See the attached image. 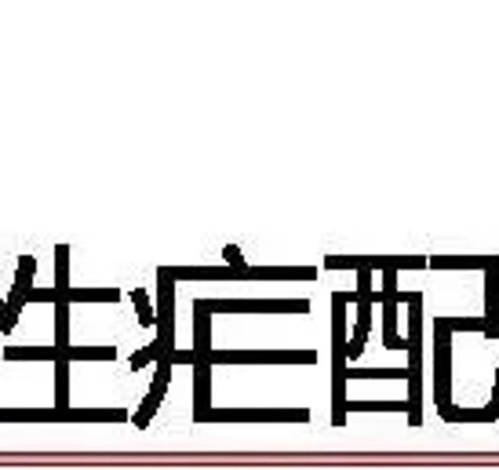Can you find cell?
Masks as SVG:
<instances>
[{
    "label": "cell",
    "instance_id": "obj_1",
    "mask_svg": "<svg viewBox=\"0 0 499 470\" xmlns=\"http://www.w3.org/2000/svg\"><path fill=\"white\" fill-rule=\"evenodd\" d=\"M408 303V423H423V401H420V332H423V296L408 291L401 296Z\"/></svg>",
    "mask_w": 499,
    "mask_h": 470
},
{
    "label": "cell",
    "instance_id": "obj_2",
    "mask_svg": "<svg viewBox=\"0 0 499 470\" xmlns=\"http://www.w3.org/2000/svg\"><path fill=\"white\" fill-rule=\"evenodd\" d=\"M350 303V296L335 291L332 296V325H335V391H332V423L343 427L346 423V347H343V306Z\"/></svg>",
    "mask_w": 499,
    "mask_h": 470
},
{
    "label": "cell",
    "instance_id": "obj_3",
    "mask_svg": "<svg viewBox=\"0 0 499 470\" xmlns=\"http://www.w3.org/2000/svg\"><path fill=\"white\" fill-rule=\"evenodd\" d=\"M212 365H314L317 350H212Z\"/></svg>",
    "mask_w": 499,
    "mask_h": 470
},
{
    "label": "cell",
    "instance_id": "obj_4",
    "mask_svg": "<svg viewBox=\"0 0 499 470\" xmlns=\"http://www.w3.org/2000/svg\"><path fill=\"white\" fill-rule=\"evenodd\" d=\"M157 285H160V299H157V339L150 343V350H153V358L160 361L164 354L171 350V328H175V303H171V296H175V273H171V266H160L157 270Z\"/></svg>",
    "mask_w": 499,
    "mask_h": 470
},
{
    "label": "cell",
    "instance_id": "obj_5",
    "mask_svg": "<svg viewBox=\"0 0 499 470\" xmlns=\"http://www.w3.org/2000/svg\"><path fill=\"white\" fill-rule=\"evenodd\" d=\"M208 314H307V299H201Z\"/></svg>",
    "mask_w": 499,
    "mask_h": 470
},
{
    "label": "cell",
    "instance_id": "obj_6",
    "mask_svg": "<svg viewBox=\"0 0 499 470\" xmlns=\"http://www.w3.org/2000/svg\"><path fill=\"white\" fill-rule=\"evenodd\" d=\"M433 335H438V343H433V397H438L441 419H448V412L456 409L452 404V347H448L452 332L433 328Z\"/></svg>",
    "mask_w": 499,
    "mask_h": 470
},
{
    "label": "cell",
    "instance_id": "obj_7",
    "mask_svg": "<svg viewBox=\"0 0 499 470\" xmlns=\"http://www.w3.org/2000/svg\"><path fill=\"white\" fill-rule=\"evenodd\" d=\"M325 266L328 270H383V273H397V270H423L430 266V259L423 255H390V259H383V255H328L325 259Z\"/></svg>",
    "mask_w": 499,
    "mask_h": 470
},
{
    "label": "cell",
    "instance_id": "obj_8",
    "mask_svg": "<svg viewBox=\"0 0 499 470\" xmlns=\"http://www.w3.org/2000/svg\"><path fill=\"white\" fill-rule=\"evenodd\" d=\"M307 409H212L208 423H307Z\"/></svg>",
    "mask_w": 499,
    "mask_h": 470
},
{
    "label": "cell",
    "instance_id": "obj_9",
    "mask_svg": "<svg viewBox=\"0 0 499 470\" xmlns=\"http://www.w3.org/2000/svg\"><path fill=\"white\" fill-rule=\"evenodd\" d=\"M33 273H37V259L33 255H22L19 259V273H15V288L4 303V314H0V332H11L15 321H19L22 306L29 299V291H33Z\"/></svg>",
    "mask_w": 499,
    "mask_h": 470
},
{
    "label": "cell",
    "instance_id": "obj_10",
    "mask_svg": "<svg viewBox=\"0 0 499 470\" xmlns=\"http://www.w3.org/2000/svg\"><path fill=\"white\" fill-rule=\"evenodd\" d=\"M372 273L361 270L358 273V328H353L350 343H346V361H358L361 358V347L368 339V328H372Z\"/></svg>",
    "mask_w": 499,
    "mask_h": 470
},
{
    "label": "cell",
    "instance_id": "obj_11",
    "mask_svg": "<svg viewBox=\"0 0 499 470\" xmlns=\"http://www.w3.org/2000/svg\"><path fill=\"white\" fill-rule=\"evenodd\" d=\"M168 379H171V354H164V358L157 361V376H153L150 394H146V401H142L139 409H135V419H132V423H135L139 430H146V427H150V419H153V412H157V404L164 401Z\"/></svg>",
    "mask_w": 499,
    "mask_h": 470
},
{
    "label": "cell",
    "instance_id": "obj_12",
    "mask_svg": "<svg viewBox=\"0 0 499 470\" xmlns=\"http://www.w3.org/2000/svg\"><path fill=\"white\" fill-rule=\"evenodd\" d=\"M128 419L124 409H70L62 412V423H121Z\"/></svg>",
    "mask_w": 499,
    "mask_h": 470
},
{
    "label": "cell",
    "instance_id": "obj_13",
    "mask_svg": "<svg viewBox=\"0 0 499 470\" xmlns=\"http://www.w3.org/2000/svg\"><path fill=\"white\" fill-rule=\"evenodd\" d=\"M485 306H489V314H485L489 335L496 339L499 335V255H496V263H492L489 278H485Z\"/></svg>",
    "mask_w": 499,
    "mask_h": 470
},
{
    "label": "cell",
    "instance_id": "obj_14",
    "mask_svg": "<svg viewBox=\"0 0 499 470\" xmlns=\"http://www.w3.org/2000/svg\"><path fill=\"white\" fill-rule=\"evenodd\" d=\"M492 263H496V255H477V259H470V255H433L430 259L433 270H492Z\"/></svg>",
    "mask_w": 499,
    "mask_h": 470
},
{
    "label": "cell",
    "instance_id": "obj_15",
    "mask_svg": "<svg viewBox=\"0 0 499 470\" xmlns=\"http://www.w3.org/2000/svg\"><path fill=\"white\" fill-rule=\"evenodd\" d=\"M66 299L70 303H117L121 291L117 288H70Z\"/></svg>",
    "mask_w": 499,
    "mask_h": 470
},
{
    "label": "cell",
    "instance_id": "obj_16",
    "mask_svg": "<svg viewBox=\"0 0 499 470\" xmlns=\"http://www.w3.org/2000/svg\"><path fill=\"white\" fill-rule=\"evenodd\" d=\"M433 328H445V332H456V328H466V332H485L489 335V321L485 317H438Z\"/></svg>",
    "mask_w": 499,
    "mask_h": 470
},
{
    "label": "cell",
    "instance_id": "obj_17",
    "mask_svg": "<svg viewBox=\"0 0 499 470\" xmlns=\"http://www.w3.org/2000/svg\"><path fill=\"white\" fill-rule=\"evenodd\" d=\"M66 358L70 361H114L117 350L114 347H70Z\"/></svg>",
    "mask_w": 499,
    "mask_h": 470
},
{
    "label": "cell",
    "instance_id": "obj_18",
    "mask_svg": "<svg viewBox=\"0 0 499 470\" xmlns=\"http://www.w3.org/2000/svg\"><path fill=\"white\" fill-rule=\"evenodd\" d=\"M405 409L408 412V401H346V412H397Z\"/></svg>",
    "mask_w": 499,
    "mask_h": 470
},
{
    "label": "cell",
    "instance_id": "obj_19",
    "mask_svg": "<svg viewBox=\"0 0 499 470\" xmlns=\"http://www.w3.org/2000/svg\"><path fill=\"white\" fill-rule=\"evenodd\" d=\"M132 303H135V314H139V321H142V325H153V303H150V296H146V291H142V288H135L132 291Z\"/></svg>",
    "mask_w": 499,
    "mask_h": 470
},
{
    "label": "cell",
    "instance_id": "obj_20",
    "mask_svg": "<svg viewBox=\"0 0 499 470\" xmlns=\"http://www.w3.org/2000/svg\"><path fill=\"white\" fill-rule=\"evenodd\" d=\"M150 361H157V358H153V350H150V347H146V350H139L135 358H132V372H142Z\"/></svg>",
    "mask_w": 499,
    "mask_h": 470
},
{
    "label": "cell",
    "instance_id": "obj_21",
    "mask_svg": "<svg viewBox=\"0 0 499 470\" xmlns=\"http://www.w3.org/2000/svg\"><path fill=\"white\" fill-rule=\"evenodd\" d=\"M222 259H227V266H245V259H240V248H237V245H227Z\"/></svg>",
    "mask_w": 499,
    "mask_h": 470
},
{
    "label": "cell",
    "instance_id": "obj_22",
    "mask_svg": "<svg viewBox=\"0 0 499 470\" xmlns=\"http://www.w3.org/2000/svg\"><path fill=\"white\" fill-rule=\"evenodd\" d=\"M4 303H8V299H0V314H4Z\"/></svg>",
    "mask_w": 499,
    "mask_h": 470
}]
</instances>
